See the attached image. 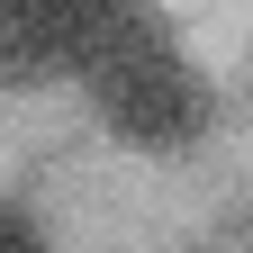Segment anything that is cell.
Here are the masks:
<instances>
[{"label":"cell","mask_w":253,"mask_h":253,"mask_svg":"<svg viewBox=\"0 0 253 253\" xmlns=\"http://www.w3.org/2000/svg\"><path fill=\"white\" fill-rule=\"evenodd\" d=\"M0 253H54V244H45V226H37L18 199H0Z\"/></svg>","instance_id":"3"},{"label":"cell","mask_w":253,"mask_h":253,"mask_svg":"<svg viewBox=\"0 0 253 253\" xmlns=\"http://www.w3.org/2000/svg\"><path fill=\"white\" fill-rule=\"evenodd\" d=\"M82 82H90V109L109 118V136L136 145V154H190L208 136V118H217L208 73L136 9V0H126V9L109 18V37L90 45Z\"/></svg>","instance_id":"1"},{"label":"cell","mask_w":253,"mask_h":253,"mask_svg":"<svg viewBox=\"0 0 253 253\" xmlns=\"http://www.w3.org/2000/svg\"><path fill=\"white\" fill-rule=\"evenodd\" d=\"M126 0H0V90H45L82 73Z\"/></svg>","instance_id":"2"}]
</instances>
